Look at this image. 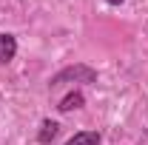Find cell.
<instances>
[{
	"label": "cell",
	"mask_w": 148,
	"mask_h": 145,
	"mask_svg": "<svg viewBox=\"0 0 148 145\" xmlns=\"http://www.w3.org/2000/svg\"><path fill=\"white\" fill-rule=\"evenodd\" d=\"M106 3H111V6H120V3H123V0H106Z\"/></svg>",
	"instance_id": "6"
},
{
	"label": "cell",
	"mask_w": 148,
	"mask_h": 145,
	"mask_svg": "<svg viewBox=\"0 0 148 145\" xmlns=\"http://www.w3.org/2000/svg\"><path fill=\"white\" fill-rule=\"evenodd\" d=\"M83 103H86V97H83L80 91H71V94L63 97V103H60L57 108L63 111V114H69V111H74V108H83Z\"/></svg>",
	"instance_id": "5"
},
{
	"label": "cell",
	"mask_w": 148,
	"mask_h": 145,
	"mask_svg": "<svg viewBox=\"0 0 148 145\" xmlns=\"http://www.w3.org/2000/svg\"><path fill=\"white\" fill-rule=\"evenodd\" d=\"M100 142H103V137H100L97 131H80V134H74L66 145H100Z\"/></svg>",
	"instance_id": "4"
},
{
	"label": "cell",
	"mask_w": 148,
	"mask_h": 145,
	"mask_svg": "<svg viewBox=\"0 0 148 145\" xmlns=\"http://www.w3.org/2000/svg\"><path fill=\"white\" fill-rule=\"evenodd\" d=\"M66 83H97V71H94L91 66H86V63H77V66H66L63 71H57L51 77V88H60V85H66Z\"/></svg>",
	"instance_id": "1"
},
{
	"label": "cell",
	"mask_w": 148,
	"mask_h": 145,
	"mask_svg": "<svg viewBox=\"0 0 148 145\" xmlns=\"http://www.w3.org/2000/svg\"><path fill=\"white\" fill-rule=\"evenodd\" d=\"M14 54H17V40H14V34H3L0 31V66L12 63Z\"/></svg>",
	"instance_id": "2"
},
{
	"label": "cell",
	"mask_w": 148,
	"mask_h": 145,
	"mask_svg": "<svg viewBox=\"0 0 148 145\" xmlns=\"http://www.w3.org/2000/svg\"><path fill=\"white\" fill-rule=\"evenodd\" d=\"M57 131H60V125H57L54 120H43V125H40V134H37V142H40V145H49V142L57 137Z\"/></svg>",
	"instance_id": "3"
}]
</instances>
